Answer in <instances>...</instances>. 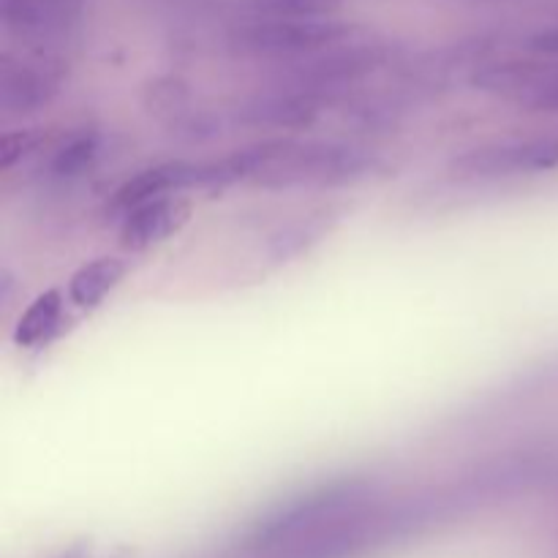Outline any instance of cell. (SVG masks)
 I'll use <instances>...</instances> for the list:
<instances>
[{"instance_id":"cell-1","label":"cell","mask_w":558,"mask_h":558,"mask_svg":"<svg viewBox=\"0 0 558 558\" xmlns=\"http://www.w3.org/2000/svg\"><path fill=\"white\" fill-rule=\"evenodd\" d=\"M374 153L341 142L265 140L251 147L248 185L267 191L338 189L371 178L379 169Z\"/></svg>"},{"instance_id":"cell-3","label":"cell","mask_w":558,"mask_h":558,"mask_svg":"<svg viewBox=\"0 0 558 558\" xmlns=\"http://www.w3.org/2000/svg\"><path fill=\"white\" fill-rule=\"evenodd\" d=\"M558 169V136H529L472 147L452 158L450 174L466 183L532 178Z\"/></svg>"},{"instance_id":"cell-9","label":"cell","mask_w":558,"mask_h":558,"mask_svg":"<svg viewBox=\"0 0 558 558\" xmlns=\"http://www.w3.org/2000/svg\"><path fill=\"white\" fill-rule=\"evenodd\" d=\"M125 278V262L114 259V256H98V259L87 262L80 270L71 276L69 281V300L82 311H90L104 303L112 289Z\"/></svg>"},{"instance_id":"cell-8","label":"cell","mask_w":558,"mask_h":558,"mask_svg":"<svg viewBox=\"0 0 558 558\" xmlns=\"http://www.w3.org/2000/svg\"><path fill=\"white\" fill-rule=\"evenodd\" d=\"M107 140L98 129H74L54 142L47 163H44V180L52 185H71L85 180L93 169L101 163Z\"/></svg>"},{"instance_id":"cell-5","label":"cell","mask_w":558,"mask_h":558,"mask_svg":"<svg viewBox=\"0 0 558 558\" xmlns=\"http://www.w3.org/2000/svg\"><path fill=\"white\" fill-rule=\"evenodd\" d=\"M189 189H202V161L158 163V167L140 172L136 178L125 180V183L114 191L107 210L112 213V216H120V221H123L131 210L147 205V202L174 196L180 194V191Z\"/></svg>"},{"instance_id":"cell-10","label":"cell","mask_w":558,"mask_h":558,"mask_svg":"<svg viewBox=\"0 0 558 558\" xmlns=\"http://www.w3.org/2000/svg\"><path fill=\"white\" fill-rule=\"evenodd\" d=\"M60 319H63V294L58 289H49L38 294L31 308L20 316L14 327V341L27 349L44 347L58 332Z\"/></svg>"},{"instance_id":"cell-2","label":"cell","mask_w":558,"mask_h":558,"mask_svg":"<svg viewBox=\"0 0 558 558\" xmlns=\"http://www.w3.org/2000/svg\"><path fill=\"white\" fill-rule=\"evenodd\" d=\"M376 480L371 477H338L308 488L305 494L272 507L245 537V548L254 554H281L303 539L314 537L338 518L379 499Z\"/></svg>"},{"instance_id":"cell-12","label":"cell","mask_w":558,"mask_h":558,"mask_svg":"<svg viewBox=\"0 0 558 558\" xmlns=\"http://www.w3.org/2000/svg\"><path fill=\"white\" fill-rule=\"evenodd\" d=\"M523 104L529 109H537V112H558V74H545L537 90Z\"/></svg>"},{"instance_id":"cell-7","label":"cell","mask_w":558,"mask_h":558,"mask_svg":"<svg viewBox=\"0 0 558 558\" xmlns=\"http://www.w3.org/2000/svg\"><path fill=\"white\" fill-rule=\"evenodd\" d=\"M191 218V202L183 196H163L136 207L120 221V245L125 251H147L163 243L185 227Z\"/></svg>"},{"instance_id":"cell-6","label":"cell","mask_w":558,"mask_h":558,"mask_svg":"<svg viewBox=\"0 0 558 558\" xmlns=\"http://www.w3.org/2000/svg\"><path fill=\"white\" fill-rule=\"evenodd\" d=\"M63 85V71L49 60L41 63H5L3 112L9 118H27L52 104Z\"/></svg>"},{"instance_id":"cell-4","label":"cell","mask_w":558,"mask_h":558,"mask_svg":"<svg viewBox=\"0 0 558 558\" xmlns=\"http://www.w3.org/2000/svg\"><path fill=\"white\" fill-rule=\"evenodd\" d=\"M332 101L336 93L319 87H278L240 104L234 120L254 129H311L319 123Z\"/></svg>"},{"instance_id":"cell-11","label":"cell","mask_w":558,"mask_h":558,"mask_svg":"<svg viewBox=\"0 0 558 558\" xmlns=\"http://www.w3.org/2000/svg\"><path fill=\"white\" fill-rule=\"evenodd\" d=\"M44 142H47V136H44L41 131H9V134L3 136V145H0V163H3V169H11L16 161H22V158L31 156L33 150H38Z\"/></svg>"}]
</instances>
